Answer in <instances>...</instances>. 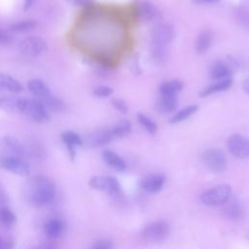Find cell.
<instances>
[{
  "instance_id": "41",
  "label": "cell",
  "mask_w": 249,
  "mask_h": 249,
  "mask_svg": "<svg viewBox=\"0 0 249 249\" xmlns=\"http://www.w3.org/2000/svg\"><path fill=\"white\" fill-rule=\"evenodd\" d=\"M111 248H112V244L110 241L100 240L93 246L92 249H111Z\"/></svg>"
},
{
  "instance_id": "44",
  "label": "cell",
  "mask_w": 249,
  "mask_h": 249,
  "mask_svg": "<svg viewBox=\"0 0 249 249\" xmlns=\"http://www.w3.org/2000/svg\"><path fill=\"white\" fill-rule=\"evenodd\" d=\"M32 249H54V247L50 243H42V244H39V245L35 246Z\"/></svg>"
},
{
  "instance_id": "23",
  "label": "cell",
  "mask_w": 249,
  "mask_h": 249,
  "mask_svg": "<svg viewBox=\"0 0 249 249\" xmlns=\"http://www.w3.org/2000/svg\"><path fill=\"white\" fill-rule=\"evenodd\" d=\"M37 25H38V22L35 19L28 18V19H22V20H18L12 23L9 26L8 30L12 34H24L36 28Z\"/></svg>"
},
{
  "instance_id": "46",
  "label": "cell",
  "mask_w": 249,
  "mask_h": 249,
  "mask_svg": "<svg viewBox=\"0 0 249 249\" xmlns=\"http://www.w3.org/2000/svg\"><path fill=\"white\" fill-rule=\"evenodd\" d=\"M242 89H243V90L249 95V77H247V78L243 81V83H242Z\"/></svg>"
},
{
  "instance_id": "30",
  "label": "cell",
  "mask_w": 249,
  "mask_h": 249,
  "mask_svg": "<svg viewBox=\"0 0 249 249\" xmlns=\"http://www.w3.org/2000/svg\"><path fill=\"white\" fill-rule=\"evenodd\" d=\"M198 110V105L196 104H193V105H189L186 106L185 108L177 111L171 118H170V123L171 124H177V123H181L185 120H187L189 117H191L192 115H194L196 111Z\"/></svg>"
},
{
  "instance_id": "42",
  "label": "cell",
  "mask_w": 249,
  "mask_h": 249,
  "mask_svg": "<svg viewBox=\"0 0 249 249\" xmlns=\"http://www.w3.org/2000/svg\"><path fill=\"white\" fill-rule=\"evenodd\" d=\"M8 202V196L5 192V190L0 186V207L6 206V203Z\"/></svg>"
},
{
  "instance_id": "20",
  "label": "cell",
  "mask_w": 249,
  "mask_h": 249,
  "mask_svg": "<svg viewBox=\"0 0 249 249\" xmlns=\"http://www.w3.org/2000/svg\"><path fill=\"white\" fill-rule=\"evenodd\" d=\"M43 104L45 105V107L47 108V110L49 111V113H63L66 111L67 105L64 102L63 99H61L60 97L56 96V95H52L49 94L48 96H46L43 99H40Z\"/></svg>"
},
{
  "instance_id": "19",
  "label": "cell",
  "mask_w": 249,
  "mask_h": 249,
  "mask_svg": "<svg viewBox=\"0 0 249 249\" xmlns=\"http://www.w3.org/2000/svg\"><path fill=\"white\" fill-rule=\"evenodd\" d=\"M212 40H213V33L210 29L206 28L201 30L196 39V43H195L196 52L199 54L207 52L212 44Z\"/></svg>"
},
{
  "instance_id": "37",
  "label": "cell",
  "mask_w": 249,
  "mask_h": 249,
  "mask_svg": "<svg viewBox=\"0 0 249 249\" xmlns=\"http://www.w3.org/2000/svg\"><path fill=\"white\" fill-rule=\"evenodd\" d=\"M14 34L9 30L0 27V46H10L14 43Z\"/></svg>"
},
{
  "instance_id": "6",
  "label": "cell",
  "mask_w": 249,
  "mask_h": 249,
  "mask_svg": "<svg viewBox=\"0 0 249 249\" xmlns=\"http://www.w3.org/2000/svg\"><path fill=\"white\" fill-rule=\"evenodd\" d=\"M203 164L213 172H223L226 170L228 161L226 155L219 149H208L201 156Z\"/></svg>"
},
{
  "instance_id": "5",
  "label": "cell",
  "mask_w": 249,
  "mask_h": 249,
  "mask_svg": "<svg viewBox=\"0 0 249 249\" xmlns=\"http://www.w3.org/2000/svg\"><path fill=\"white\" fill-rule=\"evenodd\" d=\"M231 190L229 185H219L204 192L201 195L200 199L206 205H222L228 201L231 196Z\"/></svg>"
},
{
  "instance_id": "9",
  "label": "cell",
  "mask_w": 249,
  "mask_h": 249,
  "mask_svg": "<svg viewBox=\"0 0 249 249\" xmlns=\"http://www.w3.org/2000/svg\"><path fill=\"white\" fill-rule=\"evenodd\" d=\"M0 168L20 176H28L30 173L29 162L23 158H1Z\"/></svg>"
},
{
  "instance_id": "1",
  "label": "cell",
  "mask_w": 249,
  "mask_h": 249,
  "mask_svg": "<svg viewBox=\"0 0 249 249\" xmlns=\"http://www.w3.org/2000/svg\"><path fill=\"white\" fill-rule=\"evenodd\" d=\"M55 194L52 179L45 175H35L28 179L24 186V197L34 207H42L51 202Z\"/></svg>"
},
{
  "instance_id": "21",
  "label": "cell",
  "mask_w": 249,
  "mask_h": 249,
  "mask_svg": "<svg viewBox=\"0 0 249 249\" xmlns=\"http://www.w3.org/2000/svg\"><path fill=\"white\" fill-rule=\"evenodd\" d=\"M164 184V177L160 174L149 175L143 178L141 182V187L149 193H158L161 190Z\"/></svg>"
},
{
  "instance_id": "31",
  "label": "cell",
  "mask_w": 249,
  "mask_h": 249,
  "mask_svg": "<svg viewBox=\"0 0 249 249\" xmlns=\"http://www.w3.org/2000/svg\"><path fill=\"white\" fill-rule=\"evenodd\" d=\"M222 214H223V216H225L228 219L236 220V219H239L242 216L243 209L238 203L231 202V203H229V204H227L223 207Z\"/></svg>"
},
{
  "instance_id": "38",
  "label": "cell",
  "mask_w": 249,
  "mask_h": 249,
  "mask_svg": "<svg viewBox=\"0 0 249 249\" xmlns=\"http://www.w3.org/2000/svg\"><path fill=\"white\" fill-rule=\"evenodd\" d=\"M111 104L117 111H119L123 114H126L128 111V107H127L126 103L124 102V100H123L121 98H113L111 100Z\"/></svg>"
},
{
  "instance_id": "33",
  "label": "cell",
  "mask_w": 249,
  "mask_h": 249,
  "mask_svg": "<svg viewBox=\"0 0 249 249\" xmlns=\"http://www.w3.org/2000/svg\"><path fill=\"white\" fill-rule=\"evenodd\" d=\"M235 19L243 28H249V8L246 6H238L234 12Z\"/></svg>"
},
{
  "instance_id": "11",
  "label": "cell",
  "mask_w": 249,
  "mask_h": 249,
  "mask_svg": "<svg viewBox=\"0 0 249 249\" xmlns=\"http://www.w3.org/2000/svg\"><path fill=\"white\" fill-rule=\"evenodd\" d=\"M116 139L112 128L106 127V128H99L90 131L88 133L85 137V143L91 148L101 147L103 145H106L110 143L112 140Z\"/></svg>"
},
{
  "instance_id": "32",
  "label": "cell",
  "mask_w": 249,
  "mask_h": 249,
  "mask_svg": "<svg viewBox=\"0 0 249 249\" xmlns=\"http://www.w3.org/2000/svg\"><path fill=\"white\" fill-rule=\"evenodd\" d=\"M115 138H121L128 135L131 131V123L127 120H121L111 126Z\"/></svg>"
},
{
  "instance_id": "39",
  "label": "cell",
  "mask_w": 249,
  "mask_h": 249,
  "mask_svg": "<svg viewBox=\"0 0 249 249\" xmlns=\"http://www.w3.org/2000/svg\"><path fill=\"white\" fill-rule=\"evenodd\" d=\"M72 5L82 8H89L94 5V0H68Z\"/></svg>"
},
{
  "instance_id": "3",
  "label": "cell",
  "mask_w": 249,
  "mask_h": 249,
  "mask_svg": "<svg viewBox=\"0 0 249 249\" xmlns=\"http://www.w3.org/2000/svg\"><path fill=\"white\" fill-rule=\"evenodd\" d=\"M18 50L27 57H38L48 50V43L41 36L29 35L20 40Z\"/></svg>"
},
{
  "instance_id": "25",
  "label": "cell",
  "mask_w": 249,
  "mask_h": 249,
  "mask_svg": "<svg viewBox=\"0 0 249 249\" xmlns=\"http://www.w3.org/2000/svg\"><path fill=\"white\" fill-rule=\"evenodd\" d=\"M183 87L182 81L174 79L162 83L159 88V91L160 95H176L182 90Z\"/></svg>"
},
{
  "instance_id": "36",
  "label": "cell",
  "mask_w": 249,
  "mask_h": 249,
  "mask_svg": "<svg viewBox=\"0 0 249 249\" xmlns=\"http://www.w3.org/2000/svg\"><path fill=\"white\" fill-rule=\"evenodd\" d=\"M92 93L96 97L105 98V97H109L113 93V89L106 85H100L93 89Z\"/></svg>"
},
{
  "instance_id": "14",
  "label": "cell",
  "mask_w": 249,
  "mask_h": 249,
  "mask_svg": "<svg viewBox=\"0 0 249 249\" xmlns=\"http://www.w3.org/2000/svg\"><path fill=\"white\" fill-rule=\"evenodd\" d=\"M137 18L144 21H152L160 17L158 8L149 1H141L136 6Z\"/></svg>"
},
{
  "instance_id": "13",
  "label": "cell",
  "mask_w": 249,
  "mask_h": 249,
  "mask_svg": "<svg viewBox=\"0 0 249 249\" xmlns=\"http://www.w3.org/2000/svg\"><path fill=\"white\" fill-rule=\"evenodd\" d=\"M61 141L65 145L68 154L72 160H74L76 156V148L80 147L84 144V140L80 134L72 130L63 131L60 135Z\"/></svg>"
},
{
  "instance_id": "26",
  "label": "cell",
  "mask_w": 249,
  "mask_h": 249,
  "mask_svg": "<svg viewBox=\"0 0 249 249\" xmlns=\"http://www.w3.org/2000/svg\"><path fill=\"white\" fill-rule=\"evenodd\" d=\"M151 57L152 59L160 65L164 64L168 59V49L167 46H161L157 44H151Z\"/></svg>"
},
{
  "instance_id": "8",
  "label": "cell",
  "mask_w": 249,
  "mask_h": 249,
  "mask_svg": "<svg viewBox=\"0 0 249 249\" xmlns=\"http://www.w3.org/2000/svg\"><path fill=\"white\" fill-rule=\"evenodd\" d=\"M229 152L235 158H249V138L235 133L231 135L227 141Z\"/></svg>"
},
{
  "instance_id": "17",
  "label": "cell",
  "mask_w": 249,
  "mask_h": 249,
  "mask_svg": "<svg viewBox=\"0 0 249 249\" xmlns=\"http://www.w3.org/2000/svg\"><path fill=\"white\" fill-rule=\"evenodd\" d=\"M178 99L176 95H160L158 99L155 109L158 113L168 114L172 113L177 109Z\"/></svg>"
},
{
  "instance_id": "12",
  "label": "cell",
  "mask_w": 249,
  "mask_h": 249,
  "mask_svg": "<svg viewBox=\"0 0 249 249\" xmlns=\"http://www.w3.org/2000/svg\"><path fill=\"white\" fill-rule=\"evenodd\" d=\"M89 186L94 190L103 191L112 196L120 193L119 182L116 178L110 176H94L89 180Z\"/></svg>"
},
{
  "instance_id": "27",
  "label": "cell",
  "mask_w": 249,
  "mask_h": 249,
  "mask_svg": "<svg viewBox=\"0 0 249 249\" xmlns=\"http://www.w3.org/2000/svg\"><path fill=\"white\" fill-rule=\"evenodd\" d=\"M63 231V224L58 219H51L44 225V232L49 238L58 237Z\"/></svg>"
},
{
  "instance_id": "22",
  "label": "cell",
  "mask_w": 249,
  "mask_h": 249,
  "mask_svg": "<svg viewBox=\"0 0 249 249\" xmlns=\"http://www.w3.org/2000/svg\"><path fill=\"white\" fill-rule=\"evenodd\" d=\"M102 158L108 165H110L112 168H114L117 171H124L126 167L125 161L118 154H116L111 150L103 151Z\"/></svg>"
},
{
  "instance_id": "10",
  "label": "cell",
  "mask_w": 249,
  "mask_h": 249,
  "mask_svg": "<svg viewBox=\"0 0 249 249\" xmlns=\"http://www.w3.org/2000/svg\"><path fill=\"white\" fill-rule=\"evenodd\" d=\"M175 37V30L169 23H160L154 27L151 33V44L169 45Z\"/></svg>"
},
{
  "instance_id": "16",
  "label": "cell",
  "mask_w": 249,
  "mask_h": 249,
  "mask_svg": "<svg viewBox=\"0 0 249 249\" xmlns=\"http://www.w3.org/2000/svg\"><path fill=\"white\" fill-rule=\"evenodd\" d=\"M232 67L229 62L217 61L215 62L210 69V77L215 81H222L225 79L231 78L232 73Z\"/></svg>"
},
{
  "instance_id": "4",
  "label": "cell",
  "mask_w": 249,
  "mask_h": 249,
  "mask_svg": "<svg viewBox=\"0 0 249 249\" xmlns=\"http://www.w3.org/2000/svg\"><path fill=\"white\" fill-rule=\"evenodd\" d=\"M1 158H23L27 159L23 143L13 135H5L0 139Z\"/></svg>"
},
{
  "instance_id": "2",
  "label": "cell",
  "mask_w": 249,
  "mask_h": 249,
  "mask_svg": "<svg viewBox=\"0 0 249 249\" xmlns=\"http://www.w3.org/2000/svg\"><path fill=\"white\" fill-rule=\"evenodd\" d=\"M18 113L26 116L30 121L37 124H45L50 121L51 114L38 98H19Z\"/></svg>"
},
{
  "instance_id": "35",
  "label": "cell",
  "mask_w": 249,
  "mask_h": 249,
  "mask_svg": "<svg viewBox=\"0 0 249 249\" xmlns=\"http://www.w3.org/2000/svg\"><path fill=\"white\" fill-rule=\"evenodd\" d=\"M137 121L138 123L140 124V125L147 131L149 132L150 134H154L156 133L157 129H158V126L157 124H155V122L150 119L148 116H146L145 114L143 113H138L137 114Z\"/></svg>"
},
{
  "instance_id": "29",
  "label": "cell",
  "mask_w": 249,
  "mask_h": 249,
  "mask_svg": "<svg viewBox=\"0 0 249 249\" xmlns=\"http://www.w3.org/2000/svg\"><path fill=\"white\" fill-rule=\"evenodd\" d=\"M23 146H24V151H25L26 158L27 157H32V158H35V159H39L45 153L44 147L37 140L30 139L25 144H23Z\"/></svg>"
},
{
  "instance_id": "18",
  "label": "cell",
  "mask_w": 249,
  "mask_h": 249,
  "mask_svg": "<svg viewBox=\"0 0 249 249\" xmlns=\"http://www.w3.org/2000/svg\"><path fill=\"white\" fill-rule=\"evenodd\" d=\"M0 89H4L12 93L18 94L23 90V86L13 76L6 73H0Z\"/></svg>"
},
{
  "instance_id": "45",
  "label": "cell",
  "mask_w": 249,
  "mask_h": 249,
  "mask_svg": "<svg viewBox=\"0 0 249 249\" xmlns=\"http://www.w3.org/2000/svg\"><path fill=\"white\" fill-rule=\"evenodd\" d=\"M220 0H194L196 4H214L218 3Z\"/></svg>"
},
{
  "instance_id": "43",
  "label": "cell",
  "mask_w": 249,
  "mask_h": 249,
  "mask_svg": "<svg viewBox=\"0 0 249 249\" xmlns=\"http://www.w3.org/2000/svg\"><path fill=\"white\" fill-rule=\"evenodd\" d=\"M36 0H23V3H22V10L23 11H28L32 8V6L34 5Z\"/></svg>"
},
{
  "instance_id": "34",
  "label": "cell",
  "mask_w": 249,
  "mask_h": 249,
  "mask_svg": "<svg viewBox=\"0 0 249 249\" xmlns=\"http://www.w3.org/2000/svg\"><path fill=\"white\" fill-rule=\"evenodd\" d=\"M17 221L15 213L7 206L0 207V224L5 227L13 226Z\"/></svg>"
},
{
  "instance_id": "24",
  "label": "cell",
  "mask_w": 249,
  "mask_h": 249,
  "mask_svg": "<svg viewBox=\"0 0 249 249\" xmlns=\"http://www.w3.org/2000/svg\"><path fill=\"white\" fill-rule=\"evenodd\" d=\"M232 79L229 78V79H225L222 81H217L216 83L208 86L207 88L203 89L200 91V96L201 97H206L212 93H216V92H220V91H224L229 89L231 86H232Z\"/></svg>"
},
{
  "instance_id": "15",
  "label": "cell",
  "mask_w": 249,
  "mask_h": 249,
  "mask_svg": "<svg viewBox=\"0 0 249 249\" xmlns=\"http://www.w3.org/2000/svg\"><path fill=\"white\" fill-rule=\"evenodd\" d=\"M26 88L28 91L38 99H43L51 94L49 86L43 80L38 78L30 79L26 84Z\"/></svg>"
},
{
  "instance_id": "7",
  "label": "cell",
  "mask_w": 249,
  "mask_h": 249,
  "mask_svg": "<svg viewBox=\"0 0 249 249\" xmlns=\"http://www.w3.org/2000/svg\"><path fill=\"white\" fill-rule=\"evenodd\" d=\"M169 226L164 221H158L148 225L142 232L145 240L149 242H161L169 234Z\"/></svg>"
},
{
  "instance_id": "40",
  "label": "cell",
  "mask_w": 249,
  "mask_h": 249,
  "mask_svg": "<svg viewBox=\"0 0 249 249\" xmlns=\"http://www.w3.org/2000/svg\"><path fill=\"white\" fill-rule=\"evenodd\" d=\"M0 249H14V242L10 239H4L0 236Z\"/></svg>"
},
{
  "instance_id": "28",
  "label": "cell",
  "mask_w": 249,
  "mask_h": 249,
  "mask_svg": "<svg viewBox=\"0 0 249 249\" xmlns=\"http://www.w3.org/2000/svg\"><path fill=\"white\" fill-rule=\"evenodd\" d=\"M19 98L16 96H0V111L9 113H18Z\"/></svg>"
}]
</instances>
